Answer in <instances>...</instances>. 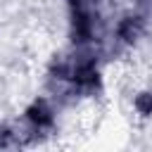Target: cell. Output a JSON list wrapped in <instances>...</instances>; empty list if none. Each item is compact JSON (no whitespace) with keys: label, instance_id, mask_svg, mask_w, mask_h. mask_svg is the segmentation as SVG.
Here are the masks:
<instances>
[{"label":"cell","instance_id":"obj_1","mask_svg":"<svg viewBox=\"0 0 152 152\" xmlns=\"http://www.w3.org/2000/svg\"><path fill=\"white\" fill-rule=\"evenodd\" d=\"M90 36H93V19L76 2V10H74V40L86 43V40H90Z\"/></svg>","mask_w":152,"mask_h":152},{"label":"cell","instance_id":"obj_4","mask_svg":"<svg viewBox=\"0 0 152 152\" xmlns=\"http://www.w3.org/2000/svg\"><path fill=\"white\" fill-rule=\"evenodd\" d=\"M135 104H138V109H140L142 114H150V112H152V95H150V93H142V95L135 100Z\"/></svg>","mask_w":152,"mask_h":152},{"label":"cell","instance_id":"obj_2","mask_svg":"<svg viewBox=\"0 0 152 152\" xmlns=\"http://www.w3.org/2000/svg\"><path fill=\"white\" fill-rule=\"evenodd\" d=\"M116 33H119V38L126 40V43L138 40V36L142 33V17H126V19L119 24Z\"/></svg>","mask_w":152,"mask_h":152},{"label":"cell","instance_id":"obj_3","mask_svg":"<svg viewBox=\"0 0 152 152\" xmlns=\"http://www.w3.org/2000/svg\"><path fill=\"white\" fill-rule=\"evenodd\" d=\"M26 116H28V121H33L38 128H43V126H50V124L55 121V116H52V109H50V107H48L43 100L33 102V104L28 107Z\"/></svg>","mask_w":152,"mask_h":152}]
</instances>
